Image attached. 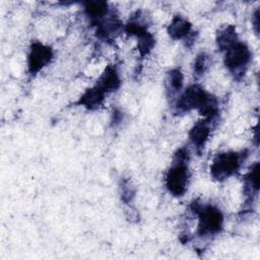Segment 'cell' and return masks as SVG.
I'll list each match as a JSON object with an SVG mask.
<instances>
[{
    "mask_svg": "<svg viewBox=\"0 0 260 260\" xmlns=\"http://www.w3.org/2000/svg\"><path fill=\"white\" fill-rule=\"evenodd\" d=\"M177 109L180 112L198 110L202 115L210 120L217 113V104L216 100L207 93L202 87L192 85L188 87L178 100Z\"/></svg>",
    "mask_w": 260,
    "mask_h": 260,
    "instance_id": "cell-1",
    "label": "cell"
},
{
    "mask_svg": "<svg viewBox=\"0 0 260 260\" xmlns=\"http://www.w3.org/2000/svg\"><path fill=\"white\" fill-rule=\"evenodd\" d=\"M189 159V152L186 148H180L175 156L173 166L168 171L166 176V187L174 196H183L189 184V170L187 162Z\"/></svg>",
    "mask_w": 260,
    "mask_h": 260,
    "instance_id": "cell-2",
    "label": "cell"
},
{
    "mask_svg": "<svg viewBox=\"0 0 260 260\" xmlns=\"http://www.w3.org/2000/svg\"><path fill=\"white\" fill-rule=\"evenodd\" d=\"M244 155L239 152L229 151L218 153L210 166V174L213 179L223 181L233 176L240 169Z\"/></svg>",
    "mask_w": 260,
    "mask_h": 260,
    "instance_id": "cell-3",
    "label": "cell"
},
{
    "mask_svg": "<svg viewBox=\"0 0 260 260\" xmlns=\"http://www.w3.org/2000/svg\"><path fill=\"white\" fill-rule=\"evenodd\" d=\"M198 215V235L201 237L213 236L222 228L223 216L221 211L212 205L196 207Z\"/></svg>",
    "mask_w": 260,
    "mask_h": 260,
    "instance_id": "cell-4",
    "label": "cell"
},
{
    "mask_svg": "<svg viewBox=\"0 0 260 260\" xmlns=\"http://www.w3.org/2000/svg\"><path fill=\"white\" fill-rule=\"evenodd\" d=\"M251 51L242 42H236L225 50L224 64L235 75L243 74L251 61Z\"/></svg>",
    "mask_w": 260,
    "mask_h": 260,
    "instance_id": "cell-5",
    "label": "cell"
},
{
    "mask_svg": "<svg viewBox=\"0 0 260 260\" xmlns=\"http://www.w3.org/2000/svg\"><path fill=\"white\" fill-rule=\"evenodd\" d=\"M53 58V51L50 47L35 42L31 44L27 55V67L31 74L39 72L42 68L47 66Z\"/></svg>",
    "mask_w": 260,
    "mask_h": 260,
    "instance_id": "cell-6",
    "label": "cell"
},
{
    "mask_svg": "<svg viewBox=\"0 0 260 260\" xmlns=\"http://www.w3.org/2000/svg\"><path fill=\"white\" fill-rule=\"evenodd\" d=\"M120 84H121V80L117 70L114 67L109 66L102 73L96 83V86H99L105 93H107V92L117 90Z\"/></svg>",
    "mask_w": 260,
    "mask_h": 260,
    "instance_id": "cell-7",
    "label": "cell"
},
{
    "mask_svg": "<svg viewBox=\"0 0 260 260\" xmlns=\"http://www.w3.org/2000/svg\"><path fill=\"white\" fill-rule=\"evenodd\" d=\"M210 134V128L207 120L198 121L189 132V139L196 148L204 147Z\"/></svg>",
    "mask_w": 260,
    "mask_h": 260,
    "instance_id": "cell-8",
    "label": "cell"
},
{
    "mask_svg": "<svg viewBox=\"0 0 260 260\" xmlns=\"http://www.w3.org/2000/svg\"><path fill=\"white\" fill-rule=\"evenodd\" d=\"M104 96H105V92L99 86L95 85L91 88H88L80 96L78 104L88 110H94L102 105L104 101Z\"/></svg>",
    "mask_w": 260,
    "mask_h": 260,
    "instance_id": "cell-9",
    "label": "cell"
},
{
    "mask_svg": "<svg viewBox=\"0 0 260 260\" xmlns=\"http://www.w3.org/2000/svg\"><path fill=\"white\" fill-rule=\"evenodd\" d=\"M190 31L191 23L186 18L180 15L175 16L168 27V32L170 37L174 40L186 38L190 34Z\"/></svg>",
    "mask_w": 260,
    "mask_h": 260,
    "instance_id": "cell-10",
    "label": "cell"
},
{
    "mask_svg": "<svg viewBox=\"0 0 260 260\" xmlns=\"http://www.w3.org/2000/svg\"><path fill=\"white\" fill-rule=\"evenodd\" d=\"M86 15L94 22L99 23L108 14V4L102 1L86 2L85 6Z\"/></svg>",
    "mask_w": 260,
    "mask_h": 260,
    "instance_id": "cell-11",
    "label": "cell"
},
{
    "mask_svg": "<svg viewBox=\"0 0 260 260\" xmlns=\"http://www.w3.org/2000/svg\"><path fill=\"white\" fill-rule=\"evenodd\" d=\"M238 42L236 28L233 25H228L217 32L216 43L220 50H226L229 47Z\"/></svg>",
    "mask_w": 260,
    "mask_h": 260,
    "instance_id": "cell-12",
    "label": "cell"
},
{
    "mask_svg": "<svg viewBox=\"0 0 260 260\" xmlns=\"http://www.w3.org/2000/svg\"><path fill=\"white\" fill-rule=\"evenodd\" d=\"M167 87L171 93L178 92L183 85V74L179 69H174L169 72L167 77Z\"/></svg>",
    "mask_w": 260,
    "mask_h": 260,
    "instance_id": "cell-13",
    "label": "cell"
},
{
    "mask_svg": "<svg viewBox=\"0 0 260 260\" xmlns=\"http://www.w3.org/2000/svg\"><path fill=\"white\" fill-rule=\"evenodd\" d=\"M259 168L258 164L256 162L248 173L246 177V189L249 190V192L256 193L259 189Z\"/></svg>",
    "mask_w": 260,
    "mask_h": 260,
    "instance_id": "cell-14",
    "label": "cell"
},
{
    "mask_svg": "<svg viewBox=\"0 0 260 260\" xmlns=\"http://www.w3.org/2000/svg\"><path fill=\"white\" fill-rule=\"evenodd\" d=\"M153 45H154V39L148 31L138 37V50L140 54L142 55L147 54L152 49Z\"/></svg>",
    "mask_w": 260,
    "mask_h": 260,
    "instance_id": "cell-15",
    "label": "cell"
},
{
    "mask_svg": "<svg viewBox=\"0 0 260 260\" xmlns=\"http://www.w3.org/2000/svg\"><path fill=\"white\" fill-rule=\"evenodd\" d=\"M209 66V58L205 53L199 54L194 62V74L197 76H201L205 73Z\"/></svg>",
    "mask_w": 260,
    "mask_h": 260,
    "instance_id": "cell-16",
    "label": "cell"
},
{
    "mask_svg": "<svg viewBox=\"0 0 260 260\" xmlns=\"http://www.w3.org/2000/svg\"><path fill=\"white\" fill-rule=\"evenodd\" d=\"M253 25H254V29L256 31V34H258V27H259V11L257 10L254 15H253Z\"/></svg>",
    "mask_w": 260,
    "mask_h": 260,
    "instance_id": "cell-17",
    "label": "cell"
}]
</instances>
